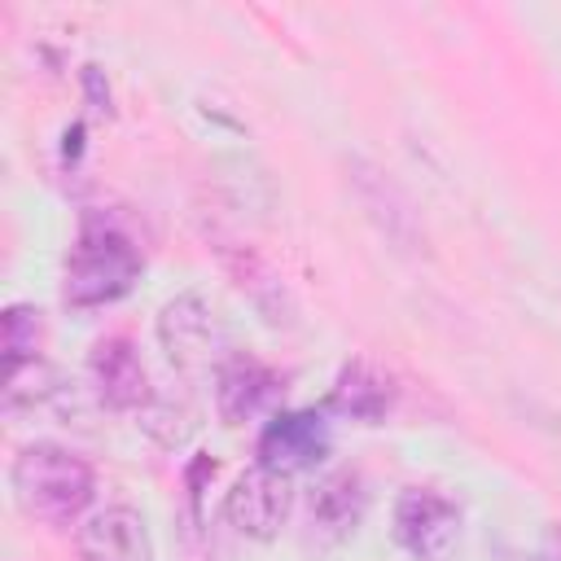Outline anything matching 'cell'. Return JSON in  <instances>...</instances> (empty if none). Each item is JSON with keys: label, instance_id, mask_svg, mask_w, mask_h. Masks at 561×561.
I'll use <instances>...</instances> for the list:
<instances>
[{"label": "cell", "instance_id": "obj_13", "mask_svg": "<svg viewBox=\"0 0 561 561\" xmlns=\"http://www.w3.org/2000/svg\"><path fill=\"white\" fill-rule=\"evenodd\" d=\"M535 561H561V526H548V530L539 535V552H535Z\"/></svg>", "mask_w": 561, "mask_h": 561}, {"label": "cell", "instance_id": "obj_8", "mask_svg": "<svg viewBox=\"0 0 561 561\" xmlns=\"http://www.w3.org/2000/svg\"><path fill=\"white\" fill-rule=\"evenodd\" d=\"M88 373H92V386H96L101 403H110L118 412H145L153 403L145 359L127 337H101L88 355Z\"/></svg>", "mask_w": 561, "mask_h": 561}, {"label": "cell", "instance_id": "obj_5", "mask_svg": "<svg viewBox=\"0 0 561 561\" xmlns=\"http://www.w3.org/2000/svg\"><path fill=\"white\" fill-rule=\"evenodd\" d=\"M289 508H294V482L285 473H276V469H263V465L245 469L232 482L228 500H224L228 526L237 535H245V539H276L285 517H289Z\"/></svg>", "mask_w": 561, "mask_h": 561}, {"label": "cell", "instance_id": "obj_1", "mask_svg": "<svg viewBox=\"0 0 561 561\" xmlns=\"http://www.w3.org/2000/svg\"><path fill=\"white\" fill-rule=\"evenodd\" d=\"M145 259L136 250V241L127 237V228L105 215V210H88L79 219L75 245L66 254V302L88 311V307H105L118 302L123 294H131V285L140 280Z\"/></svg>", "mask_w": 561, "mask_h": 561}, {"label": "cell", "instance_id": "obj_10", "mask_svg": "<svg viewBox=\"0 0 561 561\" xmlns=\"http://www.w3.org/2000/svg\"><path fill=\"white\" fill-rule=\"evenodd\" d=\"M390 403H394V381L381 368H373L368 359H346L342 364V373L333 381V394H329L333 412H342L351 421H364V425H377V421H386Z\"/></svg>", "mask_w": 561, "mask_h": 561}, {"label": "cell", "instance_id": "obj_4", "mask_svg": "<svg viewBox=\"0 0 561 561\" xmlns=\"http://www.w3.org/2000/svg\"><path fill=\"white\" fill-rule=\"evenodd\" d=\"M158 342H162L167 359L184 373H197L210 364L219 368L228 359L224 329H219L215 311L206 307V298H197V294H180L158 311Z\"/></svg>", "mask_w": 561, "mask_h": 561}, {"label": "cell", "instance_id": "obj_3", "mask_svg": "<svg viewBox=\"0 0 561 561\" xmlns=\"http://www.w3.org/2000/svg\"><path fill=\"white\" fill-rule=\"evenodd\" d=\"M390 535L412 561H447L460 539V508L434 486H408L394 500Z\"/></svg>", "mask_w": 561, "mask_h": 561}, {"label": "cell", "instance_id": "obj_9", "mask_svg": "<svg viewBox=\"0 0 561 561\" xmlns=\"http://www.w3.org/2000/svg\"><path fill=\"white\" fill-rule=\"evenodd\" d=\"M75 552L79 561H153V535L136 508L110 504L83 517L75 535Z\"/></svg>", "mask_w": 561, "mask_h": 561}, {"label": "cell", "instance_id": "obj_7", "mask_svg": "<svg viewBox=\"0 0 561 561\" xmlns=\"http://www.w3.org/2000/svg\"><path fill=\"white\" fill-rule=\"evenodd\" d=\"M276 399H280V377L263 359H254L245 351H232L215 368V412L228 430L263 416Z\"/></svg>", "mask_w": 561, "mask_h": 561}, {"label": "cell", "instance_id": "obj_12", "mask_svg": "<svg viewBox=\"0 0 561 561\" xmlns=\"http://www.w3.org/2000/svg\"><path fill=\"white\" fill-rule=\"evenodd\" d=\"M39 359V311L13 302L4 311V364Z\"/></svg>", "mask_w": 561, "mask_h": 561}, {"label": "cell", "instance_id": "obj_11", "mask_svg": "<svg viewBox=\"0 0 561 561\" xmlns=\"http://www.w3.org/2000/svg\"><path fill=\"white\" fill-rule=\"evenodd\" d=\"M364 517V486L351 469H337L316 482L311 491V526L324 539H346Z\"/></svg>", "mask_w": 561, "mask_h": 561}, {"label": "cell", "instance_id": "obj_2", "mask_svg": "<svg viewBox=\"0 0 561 561\" xmlns=\"http://www.w3.org/2000/svg\"><path fill=\"white\" fill-rule=\"evenodd\" d=\"M13 482V500L22 504V513H31L35 522L48 526H70L88 513L92 495H96V473L83 456H75L61 443H31L13 456L9 469Z\"/></svg>", "mask_w": 561, "mask_h": 561}, {"label": "cell", "instance_id": "obj_6", "mask_svg": "<svg viewBox=\"0 0 561 561\" xmlns=\"http://www.w3.org/2000/svg\"><path fill=\"white\" fill-rule=\"evenodd\" d=\"M329 447H333V434H329L324 412L316 408L276 412L259 434V465L294 478L302 469H316L329 456Z\"/></svg>", "mask_w": 561, "mask_h": 561}]
</instances>
